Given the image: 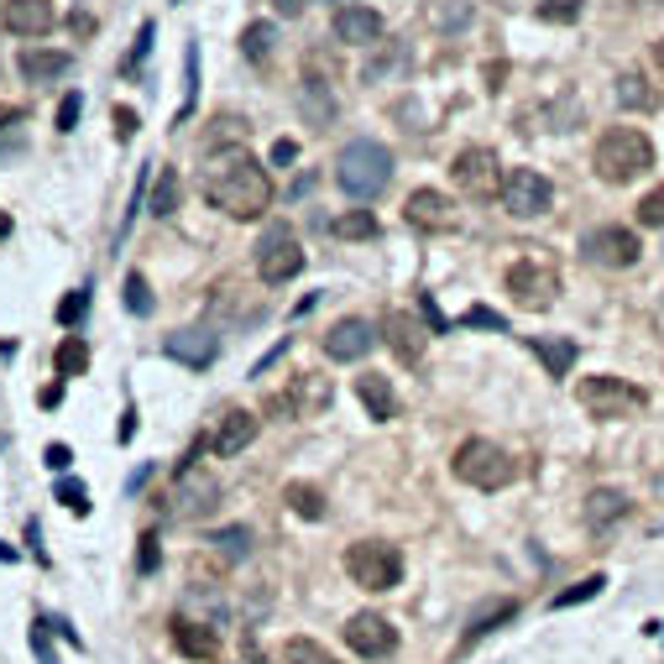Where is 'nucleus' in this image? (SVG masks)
<instances>
[{"mask_svg": "<svg viewBox=\"0 0 664 664\" xmlns=\"http://www.w3.org/2000/svg\"><path fill=\"white\" fill-rule=\"evenodd\" d=\"M137 565H141V570H157V534H147V539H141Z\"/></svg>", "mask_w": 664, "mask_h": 664, "instance_id": "79ce46f5", "label": "nucleus"}, {"mask_svg": "<svg viewBox=\"0 0 664 664\" xmlns=\"http://www.w3.org/2000/svg\"><path fill=\"white\" fill-rule=\"evenodd\" d=\"M69 445H48V466H52V471H69Z\"/></svg>", "mask_w": 664, "mask_h": 664, "instance_id": "a18cd8bd", "label": "nucleus"}, {"mask_svg": "<svg viewBox=\"0 0 664 664\" xmlns=\"http://www.w3.org/2000/svg\"><path fill=\"white\" fill-rule=\"evenodd\" d=\"M163 351H168L173 361L194 367V372H205L209 361L221 357V335H209V330H178V335H168V341H163Z\"/></svg>", "mask_w": 664, "mask_h": 664, "instance_id": "f3484780", "label": "nucleus"}, {"mask_svg": "<svg viewBox=\"0 0 664 664\" xmlns=\"http://www.w3.org/2000/svg\"><path fill=\"white\" fill-rule=\"evenodd\" d=\"M638 221H644V225H664V184L648 188L644 199H638Z\"/></svg>", "mask_w": 664, "mask_h": 664, "instance_id": "c9c22d12", "label": "nucleus"}, {"mask_svg": "<svg viewBox=\"0 0 664 664\" xmlns=\"http://www.w3.org/2000/svg\"><path fill=\"white\" fill-rule=\"evenodd\" d=\"M403 215H409V225H419V231H456V205H450L445 194H434V188H413Z\"/></svg>", "mask_w": 664, "mask_h": 664, "instance_id": "6ab92c4d", "label": "nucleus"}, {"mask_svg": "<svg viewBox=\"0 0 664 664\" xmlns=\"http://www.w3.org/2000/svg\"><path fill=\"white\" fill-rule=\"evenodd\" d=\"M502 205H508V215H518V221H534V215H545V209L555 205V184L534 168H512L508 184H502Z\"/></svg>", "mask_w": 664, "mask_h": 664, "instance_id": "9d476101", "label": "nucleus"}, {"mask_svg": "<svg viewBox=\"0 0 664 664\" xmlns=\"http://www.w3.org/2000/svg\"><path fill=\"white\" fill-rule=\"evenodd\" d=\"M209 545L221 549L225 560H246L252 555V528H221V534H209Z\"/></svg>", "mask_w": 664, "mask_h": 664, "instance_id": "c756f323", "label": "nucleus"}, {"mask_svg": "<svg viewBox=\"0 0 664 664\" xmlns=\"http://www.w3.org/2000/svg\"><path fill=\"white\" fill-rule=\"evenodd\" d=\"M450 471H456V481L477 487V492H502V487L518 481V460L492 440H466L456 450V460H450Z\"/></svg>", "mask_w": 664, "mask_h": 664, "instance_id": "20e7f679", "label": "nucleus"}, {"mask_svg": "<svg viewBox=\"0 0 664 664\" xmlns=\"http://www.w3.org/2000/svg\"><path fill=\"white\" fill-rule=\"evenodd\" d=\"M450 178H456V188L466 194V199H497L502 194V168H497V153L492 147H466V153L450 163Z\"/></svg>", "mask_w": 664, "mask_h": 664, "instance_id": "1a4fd4ad", "label": "nucleus"}, {"mask_svg": "<svg viewBox=\"0 0 664 664\" xmlns=\"http://www.w3.org/2000/svg\"><path fill=\"white\" fill-rule=\"evenodd\" d=\"M273 27H262V21H256V27H246V37H241V48H246V58H252V64H267V58H273Z\"/></svg>", "mask_w": 664, "mask_h": 664, "instance_id": "473e14b6", "label": "nucleus"}, {"mask_svg": "<svg viewBox=\"0 0 664 664\" xmlns=\"http://www.w3.org/2000/svg\"><path fill=\"white\" fill-rule=\"evenodd\" d=\"M116 131H120V141H126V137H137V116H131L126 105L116 110Z\"/></svg>", "mask_w": 664, "mask_h": 664, "instance_id": "c03bdc74", "label": "nucleus"}, {"mask_svg": "<svg viewBox=\"0 0 664 664\" xmlns=\"http://www.w3.org/2000/svg\"><path fill=\"white\" fill-rule=\"evenodd\" d=\"M580 252H586V262H596V267H633L638 252H644V241L633 236V231H623V225H596V231H586Z\"/></svg>", "mask_w": 664, "mask_h": 664, "instance_id": "9b49d317", "label": "nucleus"}, {"mask_svg": "<svg viewBox=\"0 0 664 664\" xmlns=\"http://www.w3.org/2000/svg\"><path fill=\"white\" fill-rule=\"evenodd\" d=\"M592 163H596V178H607V184H633L638 173L654 168V141H648L638 126H613V131H602Z\"/></svg>", "mask_w": 664, "mask_h": 664, "instance_id": "f03ea898", "label": "nucleus"}, {"mask_svg": "<svg viewBox=\"0 0 664 664\" xmlns=\"http://www.w3.org/2000/svg\"><path fill=\"white\" fill-rule=\"evenodd\" d=\"M357 398H361V409H367V419H377V424L398 419V392H392V382L382 372H361L357 377Z\"/></svg>", "mask_w": 664, "mask_h": 664, "instance_id": "412c9836", "label": "nucleus"}, {"mask_svg": "<svg viewBox=\"0 0 664 664\" xmlns=\"http://www.w3.org/2000/svg\"><path fill=\"white\" fill-rule=\"evenodd\" d=\"M153 215H173L178 209V173L173 168H157V184H153Z\"/></svg>", "mask_w": 664, "mask_h": 664, "instance_id": "7c9ffc66", "label": "nucleus"}, {"mask_svg": "<svg viewBox=\"0 0 664 664\" xmlns=\"http://www.w3.org/2000/svg\"><path fill=\"white\" fill-rule=\"evenodd\" d=\"M539 17H545V21H576L580 6H576V0H545V6H539Z\"/></svg>", "mask_w": 664, "mask_h": 664, "instance_id": "58836bf2", "label": "nucleus"}, {"mask_svg": "<svg viewBox=\"0 0 664 664\" xmlns=\"http://www.w3.org/2000/svg\"><path fill=\"white\" fill-rule=\"evenodd\" d=\"M277 11H283V17H293V11H299V0H277Z\"/></svg>", "mask_w": 664, "mask_h": 664, "instance_id": "8fccbe9b", "label": "nucleus"}, {"mask_svg": "<svg viewBox=\"0 0 664 664\" xmlns=\"http://www.w3.org/2000/svg\"><path fill=\"white\" fill-rule=\"evenodd\" d=\"M256 440V413H246V409H231L221 419V424H215V456H241V450H246V445Z\"/></svg>", "mask_w": 664, "mask_h": 664, "instance_id": "4be33fe9", "label": "nucleus"}, {"mask_svg": "<svg viewBox=\"0 0 664 664\" xmlns=\"http://www.w3.org/2000/svg\"><path fill=\"white\" fill-rule=\"evenodd\" d=\"M341 236H357V241H367V236H377V221L367 215V209H357V215H345L341 225H335Z\"/></svg>", "mask_w": 664, "mask_h": 664, "instance_id": "e433bc0d", "label": "nucleus"}, {"mask_svg": "<svg viewBox=\"0 0 664 664\" xmlns=\"http://www.w3.org/2000/svg\"><path fill=\"white\" fill-rule=\"evenodd\" d=\"M173 648L188 654V660H221V638L205 623H188V617H173Z\"/></svg>", "mask_w": 664, "mask_h": 664, "instance_id": "5701e85b", "label": "nucleus"}, {"mask_svg": "<svg viewBox=\"0 0 664 664\" xmlns=\"http://www.w3.org/2000/svg\"><path fill=\"white\" fill-rule=\"evenodd\" d=\"M524 345H528V351H534L539 361H545V372H549V377H565L570 367H576V357H580L576 341H549V335H528Z\"/></svg>", "mask_w": 664, "mask_h": 664, "instance_id": "b1692460", "label": "nucleus"}, {"mask_svg": "<svg viewBox=\"0 0 664 664\" xmlns=\"http://www.w3.org/2000/svg\"><path fill=\"white\" fill-rule=\"evenodd\" d=\"M17 69H21L27 85H58V79L74 69V58H69V52H58V48H21L17 52Z\"/></svg>", "mask_w": 664, "mask_h": 664, "instance_id": "aec40b11", "label": "nucleus"}, {"mask_svg": "<svg viewBox=\"0 0 664 664\" xmlns=\"http://www.w3.org/2000/svg\"><path fill=\"white\" fill-rule=\"evenodd\" d=\"M335 178H341V188L351 199H377L392 178V153L372 137H357L341 157H335Z\"/></svg>", "mask_w": 664, "mask_h": 664, "instance_id": "7ed1b4c3", "label": "nucleus"}, {"mask_svg": "<svg viewBox=\"0 0 664 664\" xmlns=\"http://www.w3.org/2000/svg\"><path fill=\"white\" fill-rule=\"evenodd\" d=\"M628 508H633V502L617 492V487H602V492L586 497V524L607 528V524H617V518H628Z\"/></svg>", "mask_w": 664, "mask_h": 664, "instance_id": "393cba45", "label": "nucleus"}, {"mask_svg": "<svg viewBox=\"0 0 664 664\" xmlns=\"http://www.w3.org/2000/svg\"><path fill=\"white\" fill-rule=\"evenodd\" d=\"M654 69L664 74V42H654Z\"/></svg>", "mask_w": 664, "mask_h": 664, "instance_id": "3c124183", "label": "nucleus"}, {"mask_svg": "<svg viewBox=\"0 0 664 664\" xmlns=\"http://www.w3.org/2000/svg\"><path fill=\"white\" fill-rule=\"evenodd\" d=\"M602 586H607V576H586V580H576V586H570V592H560V596H555V602H549V607H555V613H560V607H576V602H592V596L602 592Z\"/></svg>", "mask_w": 664, "mask_h": 664, "instance_id": "72a5a7b5", "label": "nucleus"}, {"mask_svg": "<svg viewBox=\"0 0 664 664\" xmlns=\"http://www.w3.org/2000/svg\"><path fill=\"white\" fill-rule=\"evenodd\" d=\"M345 576L357 580L361 592H392L403 580V555L388 539H361L345 549Z\"/></svg>", "mask_w": 664, "mask_h": 664, "instance_id": "423d86ee", "label": "nucleus"}, {"mask_svg": "<svg viewBox=\"0 0 664 664\" xmlns=\"http://www.w3.org/2000/svg\"><path fill=\"white\" fill-rule=\"evenodd\" d=\"M273 163H293V141H277V147H273Z\"/></svg>", "mask_w": 664, "mask_h": 664, "instance_id": "09e8293b", "label": "nucleus"}, {"mask_svg": "<svg viewBox=\"0 0 664 664\" xmlns=\"http://www.w3.org/2000/svg\"><path fill=\"white\" fill-rule=\"evenodd\" d=\"M0 236H11V221H6V215H0Z\"/></svg>", "mask_w": 664, "mask_h": 664, "instance_id": "603ef678", "label": "nucleus"}, {"mask_svg": "<svg viewBox=\"0 0 664 664\" xmlns=\"http://www.w3.org/2000/svg\"><path fill=\"white\" fill-rule=\"evenodd\" d=\"M85 367H89V345L79 335H69L58 345V377H85Z\"/></svg>", "mask_w": 664, "mask_h": 664, "instance_id": "2f4dec72", "label": "nucleus"}, {"mask_svg": "<svg viewBox=\"0 0 664 664\" xmlns=\"http://www.w3.org/2000/svg\"><path fill=\"white\" fill-rule=\"evenodd\" d=\"M283 660L289 664H341L324 644H314V638H289V644H283Z\"/></svg>", "mask_w": 664, "mask_h": 664, "instance_id": "cd10ccee", "label": "nucleus"}, {"mask_svg": "<svg viewBox=\"0 0 664 664\" xmlns=\"http://www.w3.org/2000/svg\"><path fill=\"white\" fill-rule=\"evenodd\" d=\"M126 309H131V314H153V293L141 283V273L126 277Z\"/></svg>", "mask_w": 664, "mask_h": 664, "instance_id": "f704fd0d", "label": "nucleus"}, {"mask_svg": "<svg viewBox=\"0 0 664 664\" xmlns=\"http://www.w3.org/2000/svg\"><path fill=\"white\" fill-rule=\"evenodd\" d=\"M377 345V330L367 320H335L324 335V357L330 361H361Z\"/></svg>", "mask_w": 664, "mask_h": 664, "instance_id": "dca6fc26", "label": "nucleus"}, {"mask_svg": "<svg viewBox=\"0 0 664 664\" xmlns=\"http://www.w3.org/2000/svg\"><path fill=\"white\" fill-rule=\"evenodd\" d=\"M0 21H6V32L17 37H48L58 27V11H52V0H6Z\"/></svg>", "mask_w": 664, "mask_h": 664, "instance_id": "2eb2a0df", "label": "nucleus"}, {"mask_svg": "<svg viewBox=\"0 0 664 664\" xmlns=\"http://www.w3.org/2000/svg\"><path fill=\"white\" fill-rule=\"evenodd\" d=\"M289 508L299 512V518H309V524H314V518H324V497H320V487H304V481H293L289 492Z\"/></svg>", "mask_w": 664, "mask_h": 664, "instance_id": "c85d7f7f", "label": "nucleus"}, {"mask_svg": "<svg viewBox=\"0 0 664 664\" xmlns=\"http://www.w3.org/2000/svg\"><path fill=\"white\" fill-rule=\"evenodd\" d=\"M466 324H487V330H502V320H497L492 309H471V314H466Z\"/></svg>", "mask_w": 664, "mask_h": 664, "instance_id": "49530a36", "label": "nucleus"}, {"mask_svg": "<svg viewBox=\"0 0 664 664\" xmlns=\"http://www.w3.org/2000/svg\"><path fill=\"white\" fill-rule=\"evenodd\" d=\"M304 273V246L293 236L289 221H267L262 241H256V277L262 283H289Z\"/></svg>", "mask_w": 664, "mask_h": 664, "instance_id": "0eeeda50", "label": "nucleus"}, {"mask_svg": "<svg viewBox=\"0 0 664 664\" xmlns=\"http://www.w3.org/2000/svg\"><path fill=\"white\" fill-rule=\"evenodd\" d=\"M147 48H153V21H141V32H137V48H131V64H141V58H147Z\"/></svg>", "mask_w": 664, "mask_h": 664, "instance_id": "37998d69", "label": "nucleus"}, {"mask_svg": "<svg viewBox=\"0 0 664 664\" xmlns=\"http://www.w3.org/2000/svg\"><path fill=\"white\" fill-rule=\"evenodd\" d=\"M42 409H52V403H64V388H42V398H37Z\"/></svg>", "mask_w": 664, "mask_h": 664, "instance_id": "de8ad7c7", "label": "nucleus"}, {"mask_svg": "<svg viewBox=\"0 0 664 664\" xmlns=\"http://www.w3.org/2000/svg\"><path fill=\"white\" fill-rule=\"evenodd\" d=\"M74 120H79V95H64V105H58V131H74Z\"/></svg>", "mask_w": 664, "mask_h": 664, "instance_id": "ea45409f", "label": "nucleus"}, {"mask_svg": "<svg viewBox=\"0 0 664 664\" xmlns=\"http://www.w3.org/2000/svg\"><path fill=\"white\" fill-rule=\"evenodd\" d=\"M508 293L518 309H549L555 304V293H560V273L549 267V262H539V256H518L508 267Z\"/></svg>", "mask_w": 664, "mask_h": 664, "instance_id": "6e6552de", "label": "nucleus"}, {"mask_svg": "<svg viewBox=\"0 0 664 664\" xmlns=\"http://www.w3.org/2000/svg\"><path fill=\"white\" fill-rule=\"evenodd\" d=\"M617 105H623V110H660V89L654 85H644V79H638V74H623V79H617Z\"/></svg>", "mask_w": 664, "mask_h": 664, "instance_id": "a878e982", "label": "nucleus"}, {"mask_svg": "<svg viewBox=\"0 0 664 664\" xmlns=\"http://www.w3.org/2000/svg\"><path fill=\"white\" fill-rule=\"evenodd\" d=\"M345 644H351V654H361V660H388L392 648H398V628H392L382 613H357L345 623Z\"/></svg>", "mask_w": 664, "mask_h": 664, "instance_id": "4468645a", "label": "nucleus"}, {"mask_svg": "<svg viewBox=\"0 0 664 664\" xmlns=\"http://www.w3.org/2000/svg\"><path fill=\"white\" fill-rule=\"evenodd\" d=\"M382 341L392 345V357L403 361V367H419L429 345V324L419 314H409V309H392L388 320H382Z\"/></svg>", "mask_w": 664, "mask_h": 664, "instance_id": "ddd939ff", "label": "nucleus"}, {"mask_svg": "<svg viewBox=\"0 0 664 664\" xmlns=\"http://www.w3.org/2000/svg\"><path fill=\"white\" fill-rule=\"evenodd\" d=\"M335 42H345V48H372V42H382V17L367 11V6H341V11H335Z\"/></svg>", "mask_w": 664, "mask_h": 664, "instance_id": "a211bd4d", "label": "nucleus"}, {"mask_svg": "<svg viewBox=\"0 0 664 664\" xmlns=\"http://www.w3.org/2000/svg\"><path fill=\"white\" fill-rule=\"evenodd\" d=\"M215 502H221V481L205 477L199 466H184L178 481H173V512L178 518H209Z\"/></svg>", "mask_w": 664, "mask_h": 664, "instance_id": "f8f14e48", "label": "nucleus"}, {"mask_svg": "<svg viewBox=\"0 0 664 664\" xmlns=\"http://www.w3.org/2000/svg\"><path fill=\"white\" fill-rule=\"evenodd\" d=\"M205 199L231 221H262L273 205V173L262 168L252 153H225L205 168Z\"/></svg>", "mask_w": 664, "mask_h": 664, "instance_id": "f257e3e1", "label": "nucleus"}, {"mask_svg": "<svg viewBox=\"0 0 664 664\" xmlns=\"http://www.w3.org/2000/svg\"><path fill=\"white\" fill-rule=\"evenodd\" d=\"M576 403L592 419H633V413L648 409V392L633 388L628 377H580Z\"/></svg>", "mask_w": 664, "mask_h": 664, "instance_id": "39448f33", "label": "nucleus"}, {"mask_svg": "<svg viewBox=\"0 0 664 664\" xmlns=\"http://www.w3.org/2000/svg\"><path fill=\"white\" fill-rule=\"evenodd\" d=\"M89 309V289H74L69 299H64V309H58V324H79Z\"/></svg>", "mask_w": 664, "mask_h": 664, "instance_id": "4c0bfd02", "label": "nucleus"}, {"mask_svg": "<svg viewBox=\"0 0 664 664\" xmlns=\"http://www.w3.org/2000/svg\"><path fill=\"white\" fill-rule=\"evenodd\" d=\"M58 497H64V502H69L74 512H89V502H85V487H79V481H64V487H58Z\"/></svg>", "mask_w": 664, "mask_h": 664, "instance_id": "a19ab883", "label": "nucleus"}, {"mask_svg": "<svg viewBox=\"0 0 664 664\" xmlns=\"http://www.w3.org/2000/svg\"><path fill=\"white\" fill-rule=\"evenodd\" d=\"M508 617H518V602H492V607H481V613L471 617V628H466V638H460V648H471L477 638H487V633H492L497 623H508Z\"/></svg>", "mask_w": 664, "mask_h": 664, "instance_id": "bb28decb", "label": "nucleus"}]
</instances>
